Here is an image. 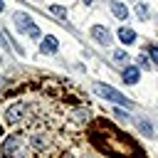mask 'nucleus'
Masks as SVG:
<instances>
[{
    "instance_id": "nucleus-13",
    "label": "nucleus",
    "mask_w": 158,
    "mask_h": 158,
    "mask_svg": "<svg viewBox=\"0 0 158 158\" xmlns=\"http://www.w3.org/2000/svg\"><path fill=\"white\" fill-rule=\"evenodd\" d=\"M148 54H151V59L158 64V47H151V49H148Z\"/></svg>"
},
{
    "instance_id": "nucleus-6",
    "label": "nucleus",
    "mask_w": 158,
    "mask_h": 158,
    "mask_svg": "<svg viewBox=\"0 0 158 158\" xmlns=\"http://www.w3.org/2000/svg\"><path fill=\"white\" fill-rule=\"evenodd\" d=\"M91 35L101 42V44H109L111 42V35H109V30L106 27H101V25H96V27H91Z\"/></svg>"
},
{
    "instance_id": "nucleus-16",
    "label": "nucleus",
    "mask_w": 158,
    "mask_h": 158,
    "mask_svg": "<svg viewBox=\"0 0 158 158\" xmlns=\"http://www.w3.org/2000/svg\"><path fill=\"white\" fill-rule=\"evenodd\" d=\"M84 2H94V0H84Z\"/></svg>"
},
{
    "instance_id": "nucleus-1",
    "label": "nucleus",
    "mask_w": 158,
    "mask_h": 158,
    "mask_svg": "<svg viewBox=\"0 0 158 158\" xmlns=\"http://www.w3.org/2000/svg\"><path fill=\"white\" fill-rule=\"evenodd\" d=\"M89 136H91L94 146H96L104 156H109V158H133V156H138V146H136L126 133L116 131V128H114L109 121H104V118H99V121L91 126Z\"/></svg>"
},
{
    "instance_id": "nucleus-11",
    "label": "nucleus",
    "mask_w": 158,
    "mask_h": 158,
    "mask_svg": "<svg viewBox=\"0 0 158 158\" xmlns=\"http://www.w3.org/2000/svg\"><path fill=\"white\" fill-rule=\"evenodd\" d=\"M49 10H52L54 15H59V17H67V10H64V7H59V5H52Z\"/></svg>"
},
{
    "instance_id": "nucleus-15",
    "label": "nucleus",
    "mask_w": 158,
    "mask_h": 158,
    "mask_svg": "<svg viewBox=\"0 0 158 158\" xmlns=\"http://www.w3.org/2000/svg\"><path fill=\"white\" fill-rule=\"evenodd\" d=\"M2 7H5V5H2V0H0V12H2Z\"/></svg>"
},
{
    "instance_id": "nucleus-3",
    "label": "nucleus",
    "mask_w": 158,
    "mask_h": 158,
    "mask_svg": "<svg viewBox=\"0 0 158 158\" xmlns=\"http://www.w3.org/2000/svg\"><path fill=\"white\" fill-rule=\"evenodd\" d=\"M15 27H17L20 32H27L30 37L40 40V30H37V25L32 22V17H30L27 12H17V15H15Z\"/></svg>"
},
{
    "instance_id": "nucleus-14",
    "label": "nucleus",
    "mask_w": 158,
    "mask_h": 158,
    "mask_svg": "<svg viewBox=\"0 0 158 158\" xmlns=\"http://www.w3.org/2000/svg\"><path fill=\"white\" fill-rule=\"evenodd\" d=\"M141 131H143V133H148V136H151V123H148V121H143V123H141Z\"/></svg>"
},
{
    "instance_id": "nucleus-4",
    "label": "nucleus",
    "mask_w": 158,
    "mask_h": 158,
    "mask_svg": "<svg viewBox=\"0 0 158 158\" xmlns=\"http://www.w3.org/2000/svg\"><path fill=\"white\" fill-rule=\"evenodd\" d=\"M20 148H22V136H20V133H12V136H7V138L2 141L0 153H2V158H15Z\"/></svg>"
},
{
    "instance_id": "nucleus-9",
    "label": "nucleus",
    "mask_w": 158,
    "mask_h": 158,
    "mask_svg": "<svg viewBox=\"0 0 158 158\" xmlns=\"http://www.w3.org/2000/svg\"><path fill=\"white\" fill-rule=\"evenodd\" d=\"M40 47H42V52H57L59 42H57V37H52V35H49V37H44V40H42V44H40Z\"/></svg>"
},
{
    "instance_id": "nucleus-12",
    "label": "nucleus",
    "mask_w": 158,
    "mask_h": 158,
    "mask_svg": "<svg viewBox=\"0 0 158 158\" xmlns=\"http://www.w3.org/2000/svg\"><path fill=\"white\" fill-rule=\"evenodd\" d=\"M114 59H116V62H126L128 54H126V52H114Z\"/></svg>"
},
{
    "instance_id": "nucleus-7",
    "label": "nucleus",
    "mask_w": 158,
    "mask_h": 158,
    "mask_svg": "<svg viewBox=\"0 0 158 158\" xmlns=\"http://www.w3.org/2000/svg\"><path fill=\"white\" fill-rule=\"evenodd\" d=\"M138 77H141L138 67H126V69H123V81H126V84H136Z\"/></svg>"
},
{
    "instance_id": "nucleus-2",
    "label": "nucleus",
    "mask_w": 158,
    "mask_h": 158,
    "mask_svg": "<svg viewBox=\"0 0 158 158\" xmlns=\"http://www.w3.org/2000/svg\"><path fill=\"white\" fill-rule=\"evenodd\" d=\"M94 91L99 94V96H104V99H109L111 104H121V106H126V109H131V99H126L121 91H116V89H111L109 84H94Z\"/></svg>"
},
{
    "instance_id": "nucleus-10",
    "label": "nucleus",
    "mask_w": 158,
    "mask_h": 158,
    "mask_svg": "<svg viewBox=\"0 0 158 158\" xmlns=\"http://www.w3.org/2000/svg\"><path fill=\"white\" fill-rule=\"evenodd\" d=\"M111 12H114L118 20H126V15H128L126 5H121V2H116V0H111Z\"/></svg>"
},
{
    "instance_id": "nucleus-8",
    "label": "nucleus",
    "mask_w": 158,
    "mask_h": 158,
    "mask_svg": "<svg viewBox=\"0 0 158 158\" xmlns=\"http://www.w3.org/2000/svg\"><path fill=\"white\" fill-rule=\"evenodd\" d=\"M118 40H121L123 44H131V42H136V32L128 30V27H121V30H118Z\"/></svg>"
},
{
    "instance_id": "nucleus-5",
    "label": "nucleus",
    "mask_w": 158,
    "mask_h": 158,
    "mask_svg": "<svg viewBox=\"0 0 158 158\" xmlns=\"http://www.w3.org/2000/svg\"><path fill=\"white\" fill-rule=\"evenodd\" d=\"M25 111H27V104H25V101H15L12 106L5 109V121H7V123H17V121L25 116Z\"/></svg>"
}]
</instances>
